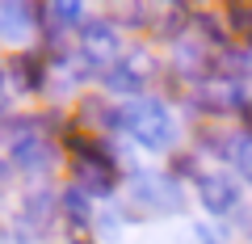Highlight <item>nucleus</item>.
I'll return each mask as SVG.
<instances>
[{
  "label": "nucleus",
  "mask_w": 252,
  "mask_h": 244,
  "mask_svg": "<svg viewBox=\"0 0 252 244\" xmlns=\"http://www.w3.org/2000/svg\"><path fill=\"white\" fill-rule=\"evenodd\" d=\"M42 38V4H0V46L9 55L34 51Z\"/></svg>",
  "instance_id": "4"
},
{
  "label": "nucleus",
  "mask_w": 252,
  "mask_h": 244,
  "mask_svg": "<svg viewBox=\"0 0 252 244\" xmlns=\"http://www.w3.org/2000/svg\"><path fill=\"white\" fill-rule=\"evenodd\" d=\"M122 135H130L147 152H172L177 147V118L160 97H139L122 105Z\"/></svg>",
  "instance_id": "1"
},
{
  "label": "nucleus",
  "mask_w": 252,
  "mask_h": 244,
  "mask_svg": "<svg viewBox=\"0 0 252 244\" xmlns=\"http://www.w3.org/2000/svg\"><path fill=\"white\" fill-rule=\"evenodd\" d=\"M240 114H244V135H252V101L240 109Z\"/></svg>",
  "instance_id": "13"
},
{
  "label": "nucleus",
  "mask_w": 252,
  "mask_h": 244,
  "mask_svg": "<svg viewBox=\"0 0 252 244\" xmlns=\"http://www.w3.org/2000/svg\"><path fill=\"white\" fill-rule=\"evenodd\" d=\"M231 164H235V173H240V177L252 185V135H240V139H235V147H231Z\"/></svg>",
  "instance_id": "10"
},
{
  "label": "nucleus",
  "mask_w": 252,
  "mask_h": 244,
  "mask_svg": "<svg viewBox=\"0 0 252 244\" xmlns=\"http://www.w3.org/2000/svg\"><path fill=\"white\" fill-rule=\"evenodd\" d=\"M76 46H80V55L97 68V72H105L109 64L122 59V34H118V21L114 17H89L80 30H76Z\"/></svg>",
  "instance_id": "5"
},
{
  "label": "nucleus",
  "mask_w": 252,
  "mask_h": 244,
  "mask_svg": "<svg viewBox=\"0 0 252 244\" xmlns=\"http://www.w3.org/2000/svg\"><path fill=\"white\" fill-rule=\"evenodd\" d=\"M9 93V64H0V97Z\"/></svg>",
  "instance_id": "14"
},
{
  "label": "nucleus",
  "mask_w": 252,
  "mask_h": 244,
  "mask_svg": "<svg viewBox=\"0 0 252 244\" xmlns=\"http://www.w3.org/2000/svg\"><path fill=\"white\" fill-rule=\"evenodd\" d=\"M59 219V194L38 181L30 190H21L17 198V210H13V236L17 240H38V236L51 232V223Z\"/></svg>",
  "instance_id": "2"
},
{
  "label": "nucleus",
  "mask_w": 252,
  "mask_h": 244,
  "mask_svg": "<svg viewBox=\"0 0 252 244\" xmlns=\"http://www.w3.org/2000/svg\"><path fill=\"white\" fill-rule=\"evenodd\" d=\"M9 181H13V164H9V156L0 152V190H4Z\"/></svg>",
  "instance_id": "12"
},
{
  "label": "nucleus",
  "mask_w": 252,
  "mask_h": 244,
  "mask_svg": "<svg viewBox=\"0 0 252 244\" xmlns=\"http://www.w3.org/2000/svg\"><path fill=\"white\" fill-rule=\"evenodd\" d=\"M0 244H9V232H4V227H0Z\"/></svg>",
  "instance_id": "15"
},
{
  "label": "nucleus",
  "mask_w": 252,
  "mask_h": 244,
  "mask_svg": "<svg viewBox=\"0 0 252 244\" xmlns=\"http://www.w3.org/2000/svg\"><path fill=\"white\" fill-rule=\"evenodd\" d=\"M152 72H156V59L147 55V46H135L130 55H122L118 64H109L105 72H101V89H105L109 97L139 101L147 93V84H152Z\"/></svg>",
  "instance_id": "3"
},
{
  "label": "nucleus",
  "mask_w": 252,
  "mask_h": 244,
  "mask_svg": "<svg viewBox=\"0 0 252 244\" xmlns=\"http://www.w3.org/2000/svg\"><path fill=\"white\" fill-rule=\"evenodd\" d=\"M227 30L240 38H252V4H227Z\"/></svg>",
  "instance_id": "11"
},
{
  "label": "nucleus",
  "mask_w": 252,
  "mask_h": 244,
  "mask_svg": "<svg viewBox=\"0 0 252 244\" xmlns=\"http://www.w3.org/2000/svg\"><path fill=\"white\" fill-rule=\"evenodd\" d=\"M189 101H193V109H202V114H231V109L248 105L244 84L240 80H227V76H210V80H202L198 89L189 93Z\"/></svg>",
  "instance_id": "7"
},
{
  "label": "nucleus",
  "mask_w": 252,
  "mask_h": 244,
  "mask_svg": "<svg viewBox=\"0 0 252 244\" xmlns=\"http://www.w3.org/2000/svg\"><path fill=\"white\" fill-rule=\"evenodd\" d=\"M130 198L139 207H152V210H181L185 207V194H181L172 173H135L130 177Z\"/></svg>",
  "instance_id": "6"
},
{
  "label": "nucleus",
  "mask_w": 252,
  "mask_h": 244,
  "mask_svg": "<svg viewBox=\"0 0 252 244\" xmlns=\"http://www.w3.org/2000/svg\"><path fill=\"white\" fill-rule=\"evenodd\" d=\"M198 202L202 210H210L215 219L231 215V210H240V185H235L231 173H198Z\"/></svg>",
  "instance_id": "8"
},
{
  "label": "nucleus",
  "mask_w": 252,
  "mask_h": 244,
  "mask_svg": "<svg viewBox=\"0 0 252 244\" xmlns=\"http://www.w3.org/2000/svg\"><path fill=\"white\" fill-rule=\"evenodd\" d=\"M59 219H63V227L72 236H80V232H89L93 223H97V210H93V198L80 190V185H63L59 190Z\"/></svg>",
  "instance_id": "9"
}]
</instances>
